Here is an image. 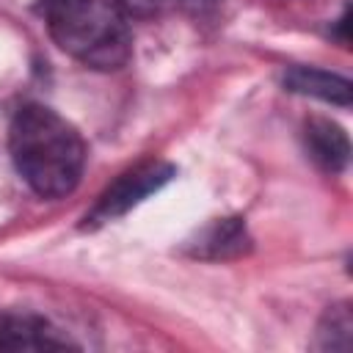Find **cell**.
<instances>
[{
    "label": "cell",
    "mask_w": 353,
    "mask_h": 353,
    "mask_svg": "<svg viewBox=\"0 0 353 353\" xmlns=\"http://www.w3.org/2000/svg\"><path fill=\"white\" fill-rule=\"evenodd\" d=\"M303 138H306V149H309L312 160H317L323 168H328V171L345 168L350 143H347V135L342 132V127H336L325 119H312L306 124Z\"/></svg>",
    "instance_id": "8992f818"
},
{
    "label": "cell",
    "mask_w": 353,
    "mask_h": 353,
    "mask_svg": "<svg viewBox=\"0 0 353 353\" xmlns=\"http://www.w3.org/2000/svg\"><path fill=\"white\" fill-rule=\"evenodd\" d=\"M245 245H248L245 226L237 218H223V221H215L210 229H204L199 234V243H196L193 254L204 256V259H226V256L243 254Z\"/></svg>",
    "instance_id": "52a82bcc"
},
{
    "label": "cell",
    "mask_w": 353,
    "mask_h": 353,
    "mask_svg": "<svg viewBox=\"0 0 353 353\" xmlns=\"http://www.w3.org/2000/svg\"><path fill=\"white\" fill-rule=\"evenodd\" d=\"M193 3H201V0H193Z\"/></svg>",
    "instance_id": "30bf717a"
},
{
    "label": "cell",
    "mask_w": 353,
    "mask_h": 353,
    "mask_svg": "<svg viewBox=\"0 0 353 353\" xmlns=\"http://www.w3.org/2000/svg\"><path fill=\"white\" fill-rule=\"evenodd\" d=\"M174 176V165L152 160V163H141L135 168H130L127 174H121L94 204V210L85 215V223H108L119 215H124L127 210H132L138 201H143L149 193L160 190L168 179Z\"/></svg>",
    "instance_id": "3957f363"
},
{
    "label": "cell",
    "mask_w": 353,
    "mask_h": 353,
    "mask_svg": "<svg viewBox=\"0 0 353 353\" xmlns=\"http://www.w3.org/2000/svg\"><path fill=\"white\" fill-rule=\"evenodd\" d=\"M171 0H119L121 11L127 17H138V19H146V17H154L160 14Z\"/></svg>",
    "instance_id": "9c48e42d"
},
{
    "label": "cell",
    "mask_w": 353,
    "mask_h": 353,
    "mask_svg": "<svg viewBox=\"0 0 353 353\" xmlns=\"http://www.w3.org/2000/svg\"><path fill=\"white\" fill-rule=\"evenodd\" d=\"M8 146L19 176L44 199L72 193L83 176L85 143L80 132L44 105H25L14 113Z\"/></svg>",
    "instance_id": "6da1fadb"
},
{
    "label": "cell",
    "mask_w": 353,
    "mask_h": 353,
    "mask_svg": "<svg viewBox=\"0 0 353 353\" xmlns=\"http://www.w3.org/2000/svg\"><path fill=\"white\" fill-rule=\"evenodd\" d=\"M72 342L36 314H0V350H52Z\"/></svg>",
    "instance_id": "277c9868"
},
{
    "label": "cell",
    "mask_w": 353,
    "mask_h": 353,
    "mask_svg": "<svg viewBox=\"0 0 353 353\" xmlns=\"http://www.w3.org/2000/svg\"><path fill=\"white\" fill-rule=\"evenodd\" d=\"M284 85L295 94H306V97H317L323 102L331 105H350V83L339 74L323 72V69H306V66H295L284 74Z\"/></svg>",
    "instance_id": "5b68a950"
},
{
    "label": "cell",
    "mask_w": 353,
    "mask_h": 353,
    "mask_svg": "<svg viewBox=\"0 0 353 353\" xmlns=\"http://www.w3.org/2000/svg\"><path fill=\"white\" fill-rule=\"evenodd\" d=\"M350 331H353V317L347 303L328 306L320 325H317V347L320 350H347L350 347Z\"/></svg>",
    "instance_id": "ba28073f"
},
{
    "label": "cell",
    "mask_w": 353,
    "mask_h": 353,
    "mask_svg": "<svg viewBox=\"0 0 353 353\" xmlns=\"http://www.w3.org/2000/svg\"><path fill=\"white\" fill-rule=\"evenodd\" d=\"M50 36L94 69H119L130 58V28L119 0H44Z\"/></svg>",
    "instance_id": "7a4b0ae2"
}]
</instances>
